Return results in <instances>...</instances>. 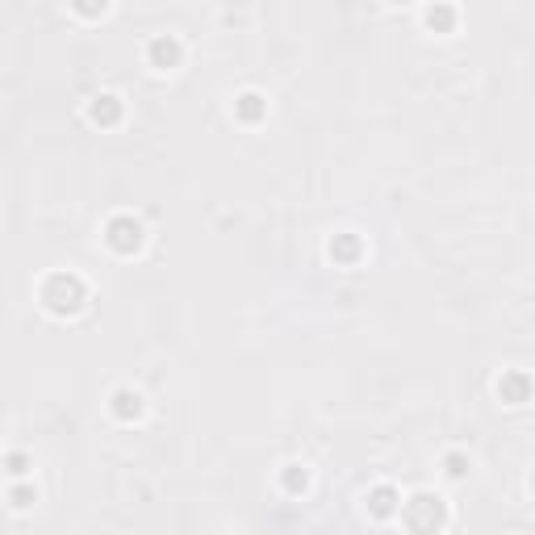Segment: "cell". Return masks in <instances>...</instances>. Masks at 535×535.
<instances>
[{
  "label": "cell",
  "mask_w": 535,
  "mask_h": 535,
  "mask_svg": "<svg viewBox=\"0 0 535 535\" xmlns=\"http://www.w3.org/2000/svg\"><path fill=\"white\" fill-rule=\"evenodd\" d=\"M46 284L59 289V297H55V293L42 297L51 314H76V310L84 306V284H80V276H71V272H55V276H46Z\"/></svg>",
  "instance_id": "1"
},
{
  "label": "cell",
  "mask_w": 535,
  "mask_h": 535,
  "mask_svg": "<svg viewBox=\"0 0 535 535\" xmlns=\"http://www.w3.org/2000/svg\"><path fill=\"white\" fill-rule=\"evenodd\" d=\"M402 523H406V527H414V531L443 527V502H440V498H431V494H414V498L406 502Z\"/></svg>",
  "instance_id": "2"
},
{
  "label": "cell",
  "mask_w": 535,
  "mask_h": 535,
  "mask_svg": "<svg viewBox=\"0 0 535 535\" xmlns=\"http://www.w3.org/2000/svg\"><path fill=\"white\" fill-rule=\"evenodd\" d=\"M105 243H109L118 255L138 251V243H142V226H138L134 218H113L109 226H105Z\"/></svg>",
  "instance_id": "3"
},
{
  "label": "cell",
  "mask_w": 535,
  "mask_h": 535,
  "mask_svg": "<svg viewBox=\"0 0 535 535\" xmlns=\"http://www.w3.org/2000/svg\"><path fill=\"white\" fill-rule=\"evenodd\" d=\"M88 122L93 126H118L122 122V100L113 93H100L88 100Z\"/></svg>",
  "instance_id": "4"
},
{
  "label": "cell",
  "mask_w": 535,
  "mask_h": 535,
  "mask_svg": "<svg viewBox=\"0 0 535 535\" xmlns=\"http://www.w3.org/2000/svg\"><path fill=\"white\" fill-rule=\"evenodd\" d=\"M147 59L155 71H172V67L180 63V42L176 38H155L151 46H147Z\"/></svg>",
  "instance_id": "5"
},
{
  "label": "cell",
  "mask_w": 535,
  "mask_h": 535,
  "mask_svg": "<svg viewBox=\"0 0 535 535\" xmlns=\"http://www.w3.org/2000/svg\"><path fill=\"white\" fill-rule=\"evenodd\" d=\"M498 393H502L506 406H523L527 393H531V377H527V373H506V377L498 380Z\"/></svg>",
  "instance_id": "6"
},
{
  "label": "cell",
  "mask_w": 535,
  "mask_h": 535,
  "mask_svg": "<svg viewBox=\"0 0 535 535\" xmlns=\"http://www.w3.org/2000/svg\"><path fill=\"white\" fill-rule=\"evenodd\" d=\"M109 410H113V418L134 422V418L142 414V393H134V389H118V393H113V402H109Z\"/></svg>",
  "instance_id": "7"
},
{
  "label": "cell",
  "mask_w": 535,
  "mask_h": 535,
  "mask_svg": "<svg viewBox=\"0 0 535 535\" xmlns=\"http://www.w3.org/2000/svg\"><path fill=\"white\" fill-rule=\"evenodd\" d=\"M368 510H373V519H389V514L402 510V502H398V494H393L389 485H380V489L368 494Z\"/></svg>",
  "instance_id": "8"
},
{
  "label": "cell",
  "mask_w": 535,
  "mask_h": 535,
  "mask_svg": "<svg viewBox=\"0 0 535 535\" xmlns=\"http://www.w3.org/2000/svg\"><path fill=\"white\" fill-rule=\"evenodd\" d=\"M281 481H284V489H289V494H306V485H310V472L301 469V464H284Z\"/></svg>",
  "instance_id": "9"
},
{
  "label": "cell",
  "mask_w": 535,
  "mask_h": 535,
  "mask_svg": "<svg viewBox=\"0 0 535 535\" xmlns=\"http://www.w3.org/2000/svg\"><path fill=\"white\" fill-rule=\"evenodd\" d=\"M264 113H268V105H264V96H255V93L239 96V118H243V122H259Z\"/></svg>",
  "instance_id": "10"
},
{
  "label": "cell",
  "mask_w": 535,
  "mask_h": 535,
  "mask_svg": "<svg viewBox=\"0 0 535 535\" xmlns=\"http://www.w3.org/2000/svg\"><path fill=\"white\" fill-rule=\"evenodd\" d=\"M452 21H456V13H452L447 4H435V9H427V26H431V30H452Z\"/></svg>",
  "instance_id": "11"
},
{
  "label": "cell",
  "mask_w": 535,
  "mask_h": 535,
  "mask_svg": "<svg viewBox=\"0 0 535 535\" xmlns=\"http://www.w3.org/2000/svg\"><path fill=\"white\" fill-rule=\"evenodd\" d=\"M71 9H76L80 17H100V13L109 9V0H71Z\"/></svg>",
  "instance_id": "12"
},
{
  "label": "cell",
  "mask_w": 535,
  "mask_h": 535,
  "mask_svg": "<svg viewBox=\"0 0 535 535\" xmlns=\"http://www.w3.org/2000/svg\"><path fill=\"white\" fill-rule=\"evenodd\" d=\"M443 464H447V477H456V481H460V477H469V460H464V456H460V452H452V456H447V460H443Z\"/></svg>",
  "instance_id": "13"
},
{
  "label": "cell",
  "mask_w": 535,
  "mask_h": 535,
  "mask_svg": "<svg viewBox=\"0 0 535 535\" xmlns=\"http://www.w3.org/2000/svg\"><path fill=\"white\" fill-rule=\"evenodd\" d=\"M33 498H38V494H33V489H17V485H13V489H9V506H13V510H26V506H30Z\"/></svg>",
  "instance_id": "14"
},
{
  "label": "cell",
  "mask_w": 535,
  "mask_h": 535,
  "mask_svg": "<svg viewBox=\"0 0 535 535\" xmlns=\"http://www.w3.org/2000/svg\"><path fill=\"white\" fill-rule=\"evenodd\" d=\"M9 472H13V477H26V456H21V452L9 456Z\"/></svg>",
  "instance_id": "15"
},
{
  "label": "cell",
  "mask_w": 535,
  "mask_h": 535,
  "mask_svg": "<svg viewBox=\"0 0 535 535\" xmlns=\"http://www.w3.org/2000/svg\"><path fill=\"white\" fill-rule=\"evenodd\" d=\"M531 489H535V477H531Z\"/></svg>",
  "instance_id": "16"
},
{
  "label": "cell",
  "mask_w": 535,
  "mask_h": 535,
  "mask_svg": "<svg viewBox=\"0 0 535 535\" xmlns=\"http://www.w3.org/2000/svg\"><path fill=\"white\" fill-rule=\"evenodd\" d=\"M398 4H406V0H398Z\"/></svg>",
  "instance_id": "17"
}]
</instances>
